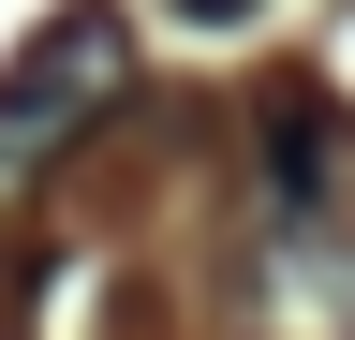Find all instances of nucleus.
I'll use <instances>...</instances> for the list:
<instances>
[{"label": "nucleus", "mask_w": 355, "mask_h": 340, "mask_svg": "<svg viewBox=\"0 0 355 340\" xmlns=\"http://www.w3.org/2000/svg\"><path fill=\"white\" fill-rule=\"evenodd\" d=\"M119 89H133V30H119V0H60V15L0 60V193H30Z\"/></svg>", "instance_id": "obj_1"}, {"label": "nucleus", "mask_w": 355, "mask_h": 340, "mask_svg": "<svg viewBox=\"0 0 355 340\" xmlns=\"http://www.w3.org/2000/svg\"><path fill=\"white\" fill-rule=\"evenodd\" d=\"M266 163H282V222H311V178H326V104L266 89Z\"/></svg>", "instance_id": "obj_2"}, {"label": "nucleus", "mask_w": 355, "mask_h": 340, "mask_svg": "<svg viewBox=\"0 0 355 340\" xmlns=\"http://www.w3.org/2000/svg\"><path fill=\"white\" fill-rule=\"evenodd\" d=\"M178 15H193V30H222V15H252V0H178Z\"/></svg>", "instance_id": "obj_3"}]
</instances>
